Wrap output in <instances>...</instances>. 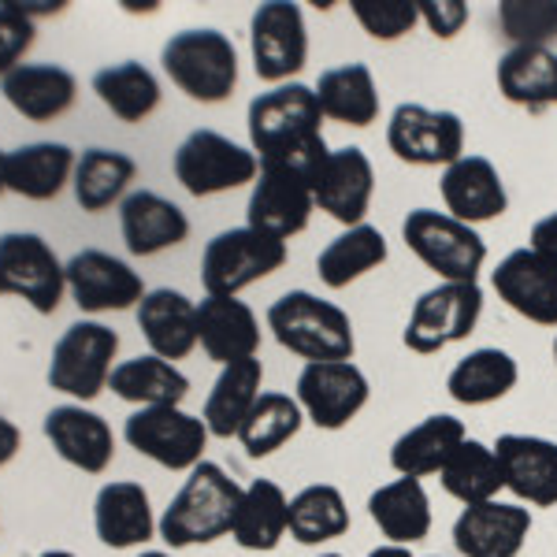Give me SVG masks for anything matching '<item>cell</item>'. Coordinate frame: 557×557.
<instances>
[{"label": "cell", "mask_w": 557, "mask_h": 557, "mask_svg": "<svg viewBox=\"0 0 557 557\" xmlns=\"http://www.w3.org/2000/svg\"><path fill=\"white\" fill-rule=\"evenodd\" d=\"M246 127L260 168H286L317 183L323 160L331 157L317 89L301 83L272 86L249 101Z\"/></svg>", "instance_id": "6da1fadb"}, {"label": "cell", "mask_w": 557, "mask_h": 557, "mask_svg": "<svg viewBox=\"0 0 557 557\" xmlns=\"http://www.w3.org/2000/svg\"><path fill=\"white\" fill-rule=\"evenodd\" d=\"M242 491L227 472L215 461H201L197 469L186 472V483L168 502V509L157 520V535L164 539L172 550L186 546H209L215 539L231 535L235 524Z\"/></svg>", "instance_id": "7a4b0ae2"}, {"label": "cell", "mask_w": 557, "mask_h": 557, "mask_svg": "<svg viewBox=\"0 0 557 557\" xmlns=\"http://www.w3.org/2000/svg\"><path fill=\"white\" fill-rule=\"evenodd\" d=\"M268 331L275 343L309 361H354V320L335 301H323L309 290H286L268 309Z\"/></svg>", "instance_id": "3957f363"}, {"label": "cell", "mask_w": 557, "mask_h": 557, "mask_svg": "<svg viewBox=\"0 0 557 557\" xmlns=\"http://www.w3.org/2000/svg\"><path fill=\"white\" fill-rule=\"evenodd\" d=\"M164 75L186 94L190 101L220 104L238 86V49L223 30L212 26H190L168 38L160 52Z\"/></svg>", "instance_id": "277c9868"}, {"label": "cell", "mask_w": 557, "mask_h": 557, "mask_svg": "<svg viewBox=\"0 0 557 557\" xmlns=\"http://www.w3.org/2000/svg\"><path fill=\"white\" fill-rule=\"evenodd\" d=\"M401 238L412 249V257L443 283H480V272L487 264V242L469 223L454 220L450 212L412 209L401 223Z\"/></svg>", "instance_id": "5b68a950"}, {"label": "cell", "mask_w": 557, "mask_h": 557, "mask_svg": "<svg viewBox=\"0 0 557 557\" xmlns=\"http://www.w3.org/2000/svg\"><path fill=\"white\" fill-rule=\"evenodd\" d=\"M115 357H120V335L112 327H104L101 320H78L52 346V361L45 380H49L52 391L67 394L78 406H86L101 391H108V380L115 372Z\"/></svg>", "instance_id": "8992f818"}, {"label": "cell", "mask_w": 557, "mask_h": 557, "mask_svg": "<svg viewBox=\"0 0 557 557\" xmlns=\"http://www.w3.org/2000/svg\"><path fill=\"white\" fill-rule=\"evenodd\" d=\"M286 264V242L253 227L220 231L201 253L205 298H238L246 286L275 275Z\"/></svg>", "instance_id": "52a82bcc"}, {"label": "cell", "mask_w": 557, "mask_h": 557, "mask_svg": "<svg viewBox=\"0 0 557 557\" xmlns=\"http://www.w3.org/2000/svg\"><path fill=\"white\" fill-rule=\"evenodd\" d=\"M67 294V272L57 249L34 231L0 235V298H20L38 317H52Z\"/></svg>", "instance_id": "ba28073f"}, {"label": "cell", "mask_w": 557, "mask_h": 557, "mask_svg": "<svg viewBox=\"0 0 557 557\" xmlns=\"http://www.w3.org/2000/svg\"><path fill=\"white\" fill-rule=\"evenodd\" d=\"M483 317L480 283H438L420 294L409 309L401 343L412 354H438V349L465 343Z\"/></svg>", "instance_id": "9c48e42d"}, {"label": "cell", "mask_w": 557, "mask_h": 557, "mask_svg": "<svg viewBox=\"0 0 557 557\" xmlns=\"http://www.w3.org/2000/svg\"><path fill=\"white\" fill-rule=\"evenodd\" d=\"M260 160L253 149L223 138L215 131H190L175 149V178L190 197H215L257 183Z\"/></svg>", "instance_id": "30bf717a"}, {"label": "cell", "mask_w": 557, "mask_h": 557, "mask_svg": "<svg viewBox=\"0 0 557 557\" xmlns=\"http://www.w3.org/2000/svg\"><path fill=\"white\" fill-rule=\"evenodd\" d=\"M123 438L131 450L149 457L152 465L168 472H190L205 461L209 446V428L201 417L186 412L183 406H157V409H134L123 424Z\"/></svg>", "instance_id": "8fae6325"}, {"label": "cell", "mask_w": 557, "mask_h": 557, "mask_svg": "<svg viewBox=\"0 0 557 557\" xmlns=\"http://www.w3.org/2000/svg\"><path fill=\"white\" fill-rule=\"evenodd\" d=\"M386 146L401 164L450 168L465 157V123L457 112L428 104H398L386 123Z\"/></svg>", "instance_id": "7c38bea8"}, {"label": "cell", "mask_w": 557, "mask_h": 557, "mask_svg": "<svg viewBox=\"0 0 557 557\" xmlns=\"http://www.w3.org/2000/svg\"><path fill=\"white\" fill-rule=\"evenodd\" d=\"M249 52L260 83L286 86L309 64V30L305 12L290 0H268L249 20Z\"/></svg>", "instance_id": "4fadbf2b"}, {"label": "cell", "mask_w": 557, "mask_h": 557, "mask_svg": "<svg viewBox=\"0 0 557 557\" xmlns=\"http://www.w3.org/2000/svg\"><path fill=\"white\" fill-rule=\"evenodd\" d=\"M294 398L309 424L320 431H343L361 417L372 386L354 361H309L298 375Z\"/></svg>", "instance_id": "5bb4252c"}, {"label": "cell", "mask_w": 557, "mask_h": 557, "mask_svg": "<svg viewBox=\"0 0 557 557\" xmlns=\"http://www.w3.org/2000/svg\"><path fill=\"white\" fill-rule=\"evenodd\" d=\"M67 294L83 312H123L138 309L146 298V283L123 257L104 249H78L64 264Z\"/></svg>", "instance_id": "9a60e30c"}, {"label": "cell", "mask_w": 557, "mask_h": 557, "mask_svg": "<svg viewBox=\"0 0 557 557\" xmlns=\"http://www.w3.org/2000/svg\"><path fill=\"white\" fill-rule=\"evenodd\" d=\"M312 212H317V197H312L309 178L286 172V168H260L253 190H249L246 227L290 242L309 227Z\"/></svg>", "instance_id": "2e32d148"}, {"label": "cell", "mask_w": 557, "mask_h": 557, "mask_svg": "<svg viewBox=\"0 0 557 557\" xmlns=\"http://www.w3.org/2000/svg\"><path fill=\"white\" fill-rule=\"evenodd\" d=\"M491 286L517 317L539 327H557V264L539 257L532 246L502 257L491 272Z\"/></svg>", "instance_id": "e0dca14e"}, {"label": "cell", "mask_w": 557, "mask_h": 557, "mask_svg": "<svg viewBox=\"0 0 557 557\" xmlns=\"http://www.w3.org/2000/svg\"><path fill=\"white\" fill-rule=\"evenodd\" d=\"M312 197H317V209L343 227H361L375 197V168L368 152L361 146L331 149L312 183Z\"/></svg>", "instance_id": "ac0fdd59"}, {"label": "cell", "mask_w": 557, "mask_h": 557, "mask_svg": "<svg viewBox=\"0 0 557 557\" xmlns=\"http://www.w3.org/2000/svg\"><path fill=\"white\" fill-rule=\"evenodd\" d=\"M532 535V509L520 502L465 506L454 520V546L461 557H520Z\"/></svg>", "instance_id": "d6986e66"}, {"label": "cell", "mask_w": 557, "mask_h": 557, "mask_svg": "<svg viewBox=\"0 0 557 557\" xmlns=\"http://www.w3.org/2000/svg\"><path fill=\"white\" fill-rule=\"evenodd\" d=\"M502 465V480L513 498L535 509L557 506V443L543 435H498L494 443Z\"/></svg>", "instance_id": "ffe728a7"}, {"label": "cell", "mask_w": 557, "mask_h": 557, "mask_svg": "<svg viewBox=\"0 0 557 557\" xmlns=\"http://www.w3.org/2000/svg\"><path fill=\"white\" fill-rule=\"evenodd\" d=\"M41 428L45 438L52 443V450L60 454V461H67L71 469L86 475L108 472V465L115 457V435L101 412L71 401V406H57L45 412Z\"/></svg>", "instance_id": "44dd1931"}, {"label": "cell", "mask_w": 557, "mask_h": 557, "mask_svg": "<svg viewBox=\"0 0 557 557\" xmlns=\"http://www.w3.org/2000/svg\"><path fill=\"white\" fill-rule=\"evenodd\" d=\"M438 190H443L446 212H450L454 220L469 223V227L498 220V215H506L509 209V194H506V183H502L498 168H494L487 157H480V152H465L461 160L443 168Z\"/></svg>", "instance_id": "7402d4cb"}, {"label": "cell", "mask_w": 557, "mask_h": 557, "mask_svg": "<svg viewBox=\"0 0 557 557\" xmlns=\"http://www.w3.org/2000/svg\"><path fill=\"white\" fill-rule=\"evenodd\" d=\"M120 235L131 257H157L190 238V220L168 197L131 190L120 205Z\"/></svg>", "instance_id": "603a6c76"}, {"label": "cell", "mask_w": 557, "mask_h": 557, "mask_svg": "<svg viewBox=\"0 0 557 557\" xmlns=\"http://www.w3.org/2000/svg\"><path fill=\"white\" fill-rule=\"evenodd\" d=\"M94 532L112 550H131L157 535L149 491L134 480H112L94 498Z\"/></svg>", "instance_id": "cb8c5ba5"}, {"label": "cell", "mask_w": 557, "mask_h": 557, "mask_svg": "<svg viewBox=\"0 0 557 557\" xmlns=\"http://www.w3.org/2000/svg\"><path fill=\"white\" fill-rule=\"evenodd\" d=\"M138 331L149 343L152 357H164V361H183L194 354L197 346V305L186 298L183 290L172 286H157L149 290L138 305Z\"/></svg>", "instance_id": "d4e9b609"}, {"label": "cell", "mask_w": 557, "mask_h": 557, "mask_svg": "<svg viewBox=\"0 0 557 557\" xmlns=\"http://www.w3.org/2000/svg\"><path fill=\"white\" fill-rule=\"evenodd\" d=\"M4 101L30 123H52L78 101V78L60 64H23L0 78Z\"/></svg>", "instance_id": "484cf974"}, {"label": "cell", "mask_w": 557, "mask_h": 557, "mask_svg": "<svg viewBox=\"0 0 557 557\" xmlns=\"http://www.w3.org/2000/svg\"><path fill=\"white\" fill-rule=\"evenodd\" d=\"M75 149L64 141H30L4 157V186L26 201H57L75 178Z\"/></svg>", "instance_id": "4316f807"}, {"label": "cell", "mask_w": 557, "mask_h": 557, "mask_svg": "<svg viewBox=\"0 0 557 557\" xmlns=\"http://www.w3.org/2000/svg\"><path fill=\"white\" fill-rule=\"evenodd\" d=\"M197 343L220 368L257 357L260 323L257 312L238 298H205L197 305Z\"/></svg>", "instance_id": "83f0119b"}, {"label": "cell", "mask_w": 557, "mask_h": 557, "mask_svg": "<svg viewBox=\"0 0 557 557\" xmlns=\"http://www.w3.org/2000/svg\"><path fill=\"white\" fill-rule=\"evenodd\" d=\"M368 517L383 532L386 543L394 546L424 543L431 535V520H435L431 517V498L424 491V480L398 475V480L375 487L372 498H368Z\"/></svg>", "instance_id": "f1b7e54d"}, {"label": "cell", "mask_w": 557, "mask_h": 557, "mask_svg": "<svg viewBox=\"0 0 557 557\" xmlns=\"http://www.w3.org/2000/svg\"><path fill=\"white\" fill-rule=\"evenodd\" d=\"M498 89L509 104L546 112L557 104V52L550 45H517L498 60Z\"/></svg>", "instance_id": "f546056e"}, {"label": "cell", "mask_w": 557, "mask_h": 557, "mask_svg": "<svg viewBox=\"0 0 557 557\" xmlns=\"http://www.w3.org/2000/svg\"><path fill=\"white\" fill-rule=\"evenodd\" d=\"M469 438V431L450 412H435L424 417L417 428H409L406 435L394 438L391 446V469L409 480H424V475H438L443 465L450 461L457 446Z\"/></svg>", "instance_id": "4dcf8cb0"}, {"label": "cell", "mask_w": 557, "mask_h": 557, "mask_svg": "<svg viewBox=\"0 0 557 557\" xmlns=\"http://www.w3.org/2000/svg\"><path fill=\"white\" fill-rule=\"evenodd\" d=\"M260 386H264V364H260L257 357H246V361L220 368V375H215L209 398H205V409H201V420L212 438H238L246 417L253 412L260 394H264Z\"/></svg>", "instance_id": "1f68e13d"}, {"label": "cell", "mask_w": 557, "mask_h": 557, "mask_svg": "<svg viewBox=\"0 0 557 557\" xmlns=\"http://www.w3.org/2000/svg\"><path fill=\"white\" fill-rule=\"evenodd\" d=\"M290 532V498L275 480H253L242 491L231 539L249 554H272Z\"/></svg>", "instance_id": "d6a6232c"}, {"label": "cell", "mask_w": 557, "mask_h": 557, "mask_svg": "<svg viewBox=\"0 0 557 557\" xmlns=\"http://www.w3.org/2000/svg\"><path fill=\"white\" fill-rule=\"evenodd\" d=\"M134 178H138V164H134L131 152L94 146V149H83V157H78L71 190H75L78 209L89 215H101L112 209V205H123Z\"/></svg>", "instance_id": "836d02e7"}, {"label": "cell", "mask_w": 557, "mask_h": 557, "mask_svg": "<svg viewBox=\"0 0 557 557\" xmlns=\"http://www.w3.org/2000/svg\"><path fill=\"white\" fill-rule=\"evenodd\" d=\"M317 101L323 120L346 123V127H372L380 120V89L368 64L331 67L317 78Z\"/></svg>", "instance_id": "e575fe53"}, {"label": "cell", "mask_w": 557, "mask_h": 557, "mask_svg": "<svg viewBox=\"0 0 557 557\" xmlns=\"http://www.w3.org/2000/svg\"><path fill=\"white\" fill-rule=\"evenodd\" d=\"M520 383V368L513 361V354L498 346H483L472 349L469 357H461L450 375H446V391L457 406H491V401H502L509 391Z\"/></svg>", "instance_id": "d590c367"}, {"label": "cell", "mask_w": 557, "mask_h": 557, "mask_svg": "<svg viewBox=\"0 0 557 557\" xmlns=\"http://www.w3.org/2000/svg\"><path fill=\"white\" fill-rule=\"evenodd\" d=\"M108 386H112L115 398L131 401V406H138V409L183 406L186 394H190V380H186L172 361L152 357V354L120 361Z\"/></svg>", "instance_id": "8d00e7d4"}, {"label": "cell", "mask_w": 557, "mask_h": 557, "mask_svg": "<svg viewBox=\"0 0 557 557\" xmlns=\"http://www.w3.org/2000/svg\"><path fill=\"white\" fill-rule=\"evenodd\" d=\"M94 94L108 112L120 123H146L164 101L157 75L138 64V60H123V64H108L94 75Z\"/></svg>", "instance_id": "74e56055"}, {"label": "cell", "mask_w": 557, "mask_h": 557, "mask_svg": "<svg viewBox=\"0 0 557 557\" xmlns=\"http://www.w3.org/2000/svg\"><path fill=\"white\" fill-rule=\"evenodd\" d=\"M386 238L380 227L361 223V227H346L338 238L327 242V249L317 257V275L327 290H346L349 283L364 278L368 272L386 264Z\"/></svg>", "instance_id": "f35d334b"}, {"label": "cell", "mask_w": 557, "mask_h": 557, "mask_svg": "<svg viewBox=\"0 0 557 557\" xmlns=\"http://www.w3.org/2000/svg\"><path fill=\"white\" fill-rule=\"evenodd\" d=\"M438 480H443V491L461 502V506H483V502L498 498V491H506L498 454H494V446L480 443V438H465L450 461L443 465Z\"/></svg>", "instance_id": "ab89813d"}, {"label": "cell", "mask_w": 557, "mask_h": 557, "mask_svg": "<svg viewBox=\"0 0 557 557\" xmlns=\"http://www.w3.org/2000/svg\"><path fill=\"white\" fill-rule=\"evenodd\" d=\"M305 424V412L298 406V398L283 391H264L257 398L253 412L246 417V424L238 431V443L249 457H272L283 450L286 443L298 438V431Z\"/></svg>", "instance_id": "60d3db41"}, {"label": "cell", "mask_w": 557, "mask_h": 557, "mask_svg": "<svg viewBox=\"0 0 557 557\" xmlns=\"http://www.w3.org/2000/svg\"><path fill=\"white\" fill-rule=\"evenodd\" d=\"M349 532V506L331 483H309L290 498V539L301 546H323Z\"/></svg>", "instance_id": "b9f144b4"}, {"label": "cell", "mask_w": 557, "mask_h": 557, "mask_svg": "<svg viewBox=\"0 0 557 557\" xmlns=\"http://www.w3.org/2000/svg\"><path fill=\"white\" fill-rule=\"evenodd\" d=\"M502 38L517 45H550L557 38V0H506L498 4Z\"/></svg>", "instance_id": "7bdbcfd3"}, {"label": "cell", "mask_w": 557, "mask_h": 557, "mask_svg": "<svg viewBox=\"0 0 557 557\" xmlns=\"http://www.w3.org/2000/svg\"><path fill=\"white\" fill-rule=\"evenodd\" d=\"M349 12L375 41H398L420 23V0H349Z\"/></svg>", "instance_id": "ee69618b"}, {"label": "cell", "mask_w": 557, "mask_h": 557, "mask_svg": "<svg viewBox=\"0 0 557 557\" xmlns=\"http://www.w3.org/2000/svg\"><path fill=\"white\" fill-rule=\"evenodd\" d=\"M38 41V23L15 0H0V78L23 67V57Z\"/></svg>", "instance_id": "f6af8a7d"}, {"label": "cell", "mask_w": 557, "mask_h": 557, "mask_svg": "<svg viewBox=\"0 0 557 557\" xmlns=\"http://www.w3.org/2000/svg\"><path fill=\"white\" fill-rule=\"evenodd\" d=\"M420 23H424L435 38L450 41L469 26V4H465V0H420Z\"/></svg>", "instance_id": "bcb514c9"}, {"label": "cell", "mask_w": 557, "mask_h": 557, "mask_svg": "<svg viewBox=\"0 0 557 557\" xmlns=\"http://www.w3.org/2000/svg\"><path fill=\"white\" fill-rule=\"evenodd\" d=\"M532 249L539 257L550 260V264H557V212L543 215L532 227Z\"/></svg>", "instance_id": "7dc6e473"}, {"label": "cell", "mask_w": 557, "mask_h": 557, "mask_svg": "<svg viewBox=\"0 0 557 557\" xmlns=\"http://www.w3.org/2000/svg\"><path fill=\"white\" fill-rule=\"evenodd\" d=\"M20 450H23V431L8 417H0V469H8Z\"/></svg>", "instance_id": "c3c4849f"}, {"label": "cell", "mask_w": 557, "mask_h": 557, "mask_svg": "<svg viewBox=\"0 0 557 557\" xmlns=\"http://www.w3.org/2000/svg\"><path fill=\"white\" fill-rule=\"evenodd\" d=\"M368 557H412L409 546H394V543H383V546H375Z\"/></svg>", "instance_id": "681fc988"}, {"label": "cell", "mask_w": 557, "mask_h": 557, "mask_svg": "<svg viewBox=\"0 0 557 557\" xmlns=\"http://www.w3.org/2000/svg\"><path fill=\"white\" fill-rule=\"evenodd\" d=\"M4 157H8V152H0V194H8V186H4Z\"/></svg>", "instance_id": "f907efd6"}, {"label": "cell", "mask_w": 557, "mask_h": 557, "mask_svg": "<svg viewBox=\"0 0 557 557\" xmlns=\"http://www.w3.org/2000/svg\"><path fill=\"white\" fill-rule=\"evenodd\" d=\"M41 557H75V554H71V550H45Z\"/></svg>", "instance_id": "816d5d0a"}, {"label": "cell", "mask_w": 557, "mask_h": 557, "mask_svg": "<svg viewBox=\"0 0 557 557\" xmlns=\"http://www.w3.org/2000/svg\"><path fill=\"white\" fill-rule=\"evenodd\" d=\"M138 557H172V554H164V550H146V554H138Z\"/></svg>", "instance_id": "f5cc1de1"}, {"label": "cell", "mask_w": 557, "mask_h": 557, "mask_svg": "<svg viewBox=\"0 0 557 557\" xmlns=\"http://www.w3.org/2000/svg\"><path fill=\"white\" fill-rule=\"evenodd\" d=\"M554 364H557V338H554Z\"/></svg>", "instance_id": "db71d44e"}, {"label": "cell", "mask_w": 557, "mask_h": 557, "mask_svg": "<svg viewBox=\"0 0 557 557\" xmlns=\"http://www.w3.org/2000/svg\"><path fill=\"white\" fill-rule=\"evenodd\" d=\"M320 557H343V554H320Z\"/></svg>", "instance_id": "11a10c76"}, {"label": "cell", "mask_w": 557, "mask_h": 557, "mask_svg": "<svg viewBox=\"0 0 557 557\" xmlns=\"http://www.w3.org/2000/svg\"><path fill=\"white\" fill-rule=\"evenodd\" d=\"M431 557H443V554H431Z\"/></svg>", "instance_id": "9f6ffc18"}]
</instances>
